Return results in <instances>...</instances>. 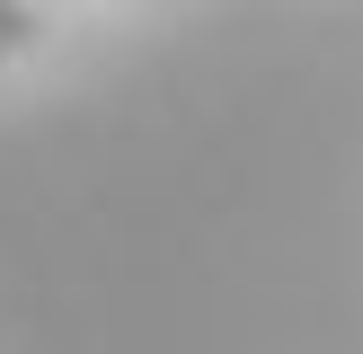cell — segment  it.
Wrapping results in <instances>:
<instances>
[{"mask_svg":"<svg viewBox=\"0 0 363 354\" xmlns=\"http://www.w3.org/2000/svg\"><path fill=\"white\" fill-rule=\"evenodd\" d=\"M18 35H27V9H18V0H0V53H9Z\"/></svg>","mask_w":363,"mask_h":354,"instance_id":"1","label":"cell"}]
</instances>
